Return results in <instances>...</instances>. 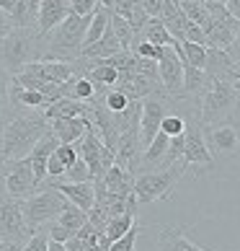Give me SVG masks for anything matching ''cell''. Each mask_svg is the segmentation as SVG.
Masks as SVG:
<instances>
[{
	"instance_id": "30",
	"label": "cell",
	"mask_w": 240,
	"mask_h": 251,
	"mask_svg": "<svg viewBox=\"0 0 240 251\" xmlns=\"http://www.w3.org/2000/svg\"><path fill=\"white\" fill-rule=\"evenodd\" d=\"M181 11L186 13L189 21L199 24L201 29L209 26V11H207V5L201 3V0H181Z\"/></svg>"
},
{
	"instance_id": "17",
	"label": "cell",
	"mask_w": 240,
	"mask_h": 251,
	"mask_svg": "<svg viewBox=\"0 0 240 251\" xmlns=\"http://www.w3.org/2000/svg\"><path fill=\"white\" fill-rule=\"evenodd\" d=\"M23 70L34 73L36 78L47 80V83H65L72 73H75V65L72 62H62V60H36V62H29Z\"/></svg>"
},
{
	"instance_id": "40",
	"label": "cell",
	"mask_w": 240,
	"mask_h": 251,
	"mask_svg": "<svg viewBox=\"0 0 240 251\" xmlns=\"http://www.w3.org/2000/svg\"><path fill=\"white\" fill-rule=\"evenodd\" d=\"M67 3H70V13H78V16L93 13L98 8V0H67Z\"/></svg>"
},
{
	"instance_id": "10",
	"label": "cell",
	"mask_w": 240,
	"mask_h": 251,
	"mask_svg": "<svg viewBox=\"0 0 240 251\" xmlns=\"http://www.w3.org/2000/svg\"><path fill=\"white\" fill-rule=\"evenodd\" d=\"M204 140H207V148L215 158H230L238 153L240 148V132L238 127L225 119V122H215V125H204Z\"/></svg>"
},
{
	"instance_id": "7",
	"label": "cell",
	"mask_w": 240,
	"mask_h": 251,
	"mask_svg": "<svg viewBox=\"0 0 240 251\" xmlns=\"http://www.w3.org/2000/svg\"><path fill=\"white\" fill-rule=\"evenodd\" d=\"M183 135H186V145H183L181 163L186 166V171L196 169V174H204V171L215 169V155L209 153L207 140H204V129H201V122H199V106L186 117Z\"/></svg>"
},
{
	"instance_id": "49",
	"label": "cell",
	"mask_w": 240,
	"mask_h": 251,
	"mask_svg": "<svg viewBox=\"0 0 240 251\" xmlns=\"http://www.w3.org/2000/svg\"><path fill=\"white\" fill-rule=\"evenodd\" d=\"M49 251H67V249H65V244H60V241H49Z\"/></svg>"
},
{
	"instance_id": "1",
	"label": "cell",
	"mask_w": 240,
	"mask_h": 251,
	"mask_svg": "<svg viewBox=\"0 0 240 251\" xmlns=\"http://www.w3.org/2000/svg\"><path fill=\"white\" fill-rule=\"evenodd\" d=\"M49 132V119L44 111L36 109H18L11 114L5 125L3 145H0V158L3 161H18L31 153V148Z\"/></svg>"
},
{
	"instance_id": "43",
	"label": "cell",
	"mask_w": 240,
	"mask_h": 251,
	"mask_svg": "<svg viewBox=\"0 0 240 251\" xmlns=\"http://www.w3.org/2000/svg\"><path fill=\"white\" fill-rule=\"evenodd\" d=\"M8 169H11V161H3V158H0V197H5V181H8Z\"/></svg>"
},
{
	"instance_id": "45",
	"label": "cell",
	"mask_w": 240,
	"mask_h": 251,
	"mask_svg": "<svg viewBox=\"0 0 240 251\" xmlns=\"http://www.w3.org/2000/svg\"><path fill=\"white\" fill-rule=\"evenodd\" d=\"M227 52H230V57L240 65V29H238V34H235V39H233V44H230Z\"/></svg>"
},
{
	"instance_id": "15",
	"label": "cell",
	"mask_w": 240,
	"mask_h": 251,
	"mask_svg": "<svg viewBox=\"0 0 240 251\" xmlns=\"http://www.w3.org/2000/svg\"><path fill=\"white\" fill-rule=\"evenodd\" d=\"M57 145H60V140H57V135H54L52 127H49V132L31 148L29 155H26V158H29L31 171H34V179H36V184H39V187L47 181V161H49V155L54 153V148H57Z\"/></svg>"
},
{
	"instance_id": "21",
	"label": "cell",
	"mask_w": 240,
	"mask_h": 251,
	"mask_svg": "<svg viewBox=\"0 0 240 251\" xmlns=\"http://www.w3.org/2000/svg\"><path fill=\"white\" fill-rule=\"evenodd\" d=\"M47 119H57V117H88L90 114V104L88 101H75V99H67V96H60L57 101L44 109Z\"/></svg>"
},
{
	"instance_id": "47",
	"label": "cell",
	"mask_w": 240,
	"mask_h": 251,
	"mask_svg": "<svg viewBox=\"0 0 240 251\" xmlns=\"http://www.w3.org/2000/svg\"><path fill=\"white\" fill-rule=\"evenodd\" d=\"M13 111L11 109H0V145H3V135H5V125H8V119H11Z\"/></svg>"
},
{
	"instance_id": "12",
	"label": "cell",
	"mask_w": 240,
	"mask_h": 251,
	"mask_svg": "<svg viewBox=\"0 0 240 251\" xmlns=\"http://www.w3.org/2000/svg\"><path fill=\"white\" fill-rule=\"evenodd\" d=\"M39 189V184L34 179V171L29 166V158H18L11 161V169H8V181H5V194L13 200H26Z\"/></svg>"
},
{
	"instance_id": "32",
	"label": "cell",
	"mask_w": 240,
	"mask_h": 251,
	"mask_svg": "<svg viewBox=\"0 0 240 251\" xmlns=\"http://www.w3.org/2000/svg\"><path fill=\"white\" fill-rule=\"evenodd\" d=\"M21 251H49V233H47V228L39 226L36 230H31V236L23 241Z\"/></svg>"
},
{
	"instance_id": "48",
	"label": "cell",
	"mask_w": 240,
	"mask_h": 251,
	"mask_svg": "<svg viewBox=\"0 0 240 251\" xmlns=\"http://www.w3.org/2000/svg\"><path fill=\"white\" fill-rule=\"evenodd\" d=\"M225 8L240 21V0H225Z\"/></svg>"
},
{
	"instance_id": "34",
	"label": "cell",
	"mask_w": 240,
	"mask_h": 251,
	"mask_svg": "<svg viewBox=\"0 0 240 251\" xmlns=\"http://www.w3.org/2000/svg\"><path fill=\"white\" fill-rule=\"evenodd\" d=\"M183 129H186V117H183V114H173V111H168V114L163 117V122H160V132H165L168 137L183 135Z\"/></svg>"
},
{
	"instance_id": "39",
	"label": "cell",
	"mask_w": 240,
	"mask_h": 251,
	"mask_svg": "<svg viewBox=\"0 0 240 251\" xmlns=\"http://www.w3.org/2000/svg\"><path fill=\"white\" fill-rule=\"evenodd\" d=\"M183 39H186V42H196V44H204V47H207V34H204V29H201L199 24H194V21L186 24Z\"/></svg>"
},
{
	"instance_id": "2",
	"label": "cell",
	"mask_w": 240,
	"mask_h": 251,
	"mask_svg": "<svg viewBox=\"0 0 240 251\" xmlns=\"http://www.w3.org/2000/svg\"><path fill=\"white\" fill-rule=\"evenodd\" d=\"M93 13L78 16L70 13L65 21H60L54 29L44 36V54L42 60H62V62H75L83 52V39H86L88 24Z\"/></svg>"
},
{
	"instance_id": "53",
	"label": "cell",
	"mask_w": 240,
	"mask_h": 251,
	"mask_svg": "<svg viewBox=\"0 0 240 251\" xmlns=\"http://www.w3.org/2000/svg\"><path fill=\"white\" fill-rule=\"evenodd\" d=\"M238 68H240V65H238Z\"/></svg>"
},
{
	"instance_id": "37",
	"label": "cell",
	"mask_w": 240,
	"mask_h": 251,
	"mask_svg": "<svg viewBox=\"0 0 240 251\" xmlns=\"http://www.w3.org/2000/svg\"><path fill=\"white\" fill-rule=\"evenodd\" d=\"M44 228H47V233H49V241H60V244H65L67 238H72V236H75L70 228H65L62 223H57V220H49V223H44Z\"/></svg>"
},
{
	"instance_id": "51",
	"label": "cell",
	"mask_w": 240,
	"mask_h": 251,
	"mask_svg": "<svg viewBox=\"0 0 240 251\" xmlns=\"http://www.w3.org/2000/svg\"><path fill=\"white\" fill-rule=\"evenodd\" d=\"M201 3H212V0H201Z\"/></svg>"
},
{
	"instance_id": "20",
	"label": "cell",
	"mask_w": 240,
	"mask_h": 251,
	"mask_svg": "<svg viewBox=\"0 0 240 251\" xmlns=\"http://www.w3.org/2000/svg\"><path fill=\"white\" fill-rule=\"evenodd\" d=\"M49 106V101L44 99L39 91H31V88H23L11 78V111L18 109H36V111H44Z\"/></svg>"
},
{
	"instance_id": "27",
	"label": "cell",
	"mask_w": 240,
	"mask_h": 251,
	"mask_svg": "<svg viewBox=\"0 0 240 251\" xmlns=\"http://www.w3.org/2000/svg\"><path fill=\"white\" fill-rule=\"evenodd\" d=\"M54 220H57V223H62L65 228H70L72 233H78V230H80V228L88 223V212H86V210H80L78 204L67 202V204H65V207L60 210V215L54 218Z\"/></svg>"
},
{
	"instance_id": "23",
	"label": "cell",
	"mask_w": 240,
	"mask_h": 251,
	"mask_svg": "<svg viewBox=\"0 0 240 251\" xmlns=\"http://www.w3.org/2000/svg\"><path fill=\"white\" fill-rule=\"evenodd\" d=\"M119 52H122V44H119L116 34L111 31V26H109L98 42H93L90 47L83 50L80 57H86V60H104V57H111V54H119Z\"/></svg>"
},
{
	"instance_id": "52",
	"label": "cell",
	"mask_w": 240,
	"mask_h": 251,
	"mask_svg": "<svg viewBox=\"0 0 240 251\" xmlns=\"http://www.w3.org/2000/svg\"><path fill=\"white\" fill-rule=\"evenodd\" d=\"M18 251H21V249H18Z\"/></svg>"
},
{
	"instance_id": "3",
	"label": "cell",
	"mask_w": 240,
	"mask_h": 251,
	"mask_svg": "<svg viewBox=\"0 0 240 251\" xmlns=\"http://www.w3.org/2000/svg\"><path fill=\"white\" fill-rule=\"evenodd\" d=\"M42 42L44 39L36 31V26H13L5 36H0V68L16 75L29 62L42 60Z\"/></svg>"
},
{
	"instance_id": "19",
	"label": "cell",
	"mask_w": 240,
	"mask_h": 251,
	"mask_svg": "<svg viewBox=\"0 0 240 251\" xmlns=\"http://www.w3.org/2000/svg\"><path fill=\"white\" fill-rule=\"evenodd\" d=\"M88 122L90 117H57V119H49V127L60 143H78L83 132H86Z\"/></svg>"
},
{
	"instance_id": "36",
	"label": "cell",
	"mask_w": 240,
	"mask_h": 251,
	"mask_svg": "<svg viewBox=\"0 0 240 251\" xmlns=\"http://www.w3.org/2000/svg\"><path fill=\"white\" fill-rule=\"evenodd\" d=\"M54 155H57L60 161H62L65 169H67V166H72V163H75L78 158H80L75 143H60V145H57V151H54Z\"/></svg>"
},
{
	"instance_id": "9",
	"label": "cell",
	"mask_w": 240,
	"mask_h": 251,
	"mask_svg": "<svg viewBox=\"0 0 240 251\" xmlns=\"http://www.w3.org/2000/svg\"><path fill=\"white\" fill-rule=\"evenodd\" d=\"M29 236H31V230L26 226L21 200H13V197H8V194L0 197V241L23 246V241Z\"/></svg>"
},
{
	"instance_id": "31",
	"label": "cell",
	"mask_w": 240,
	"mask_h": 251,
	"mask_svg": "<svg viewBox=\"0 0 240 251\" xmlns=\"http://www.w3.org/2000/svg\"><path fill=\"white\" fill-rule=\"evenodd\" d=\"M101 99H104V104H106V109H109V111H124V109L129 106V96L124 94L122 88H116V86L106 88Z\"/></svg>"
},
{
	"instance_id": "28",
	"label": "cell",
	"mask_w": 240,
	"mask_h": 251,
	"mask_svg": "<svg viewBox=\"0 0 240 251\" xmlns=\"http://www.w3.org/2000/svg\"><path fill=\"white\" fill-rule=\"evenodd\" d=\"M134 223H137V212H122V215L109 218L106 228H104V233H106V238H109V244H111V241H116V238H122L127 230L134 226Z\"/></svg>"
},
{
	"instance_id": "6",
	"label": "cell",
	"mask_w": 240,
	"mask_h": 251,
	"mask_svg": "<svg viewBox=\"0 0 240 251\" xmlns=\"http://www.w3.org/2000/svg\"><path fill=\"white\" fill-rule=\"evenodd\" d=\"M65 204H67L65 194H60L49 181H44L42 187L31 194V197L21 200V210H23V218H26L29 230H36L39 226H44V223L54 220Z\"/></svg>"
},
{
	"instance_id": "26",
	"label": "cell",
	"mask_w": 240,
	"mask_h": 251,
	"mask_svg": "<svg viewBox=\"0 0 240 251\" xmlns=\"http://www.w3.org/2000/svg\"><path fill=\"white\" fill-rule=\"evenodd\" d=\"M11 16L13 26H36V16H39V0H18L13 5Z\"/></svg>"
},
{
	"instance_id": "5",
	"label": "cell",
	"mask_w": 240,
	"mask_h": 251,
	"mask_svg": "<svg viewBox=\"0 0 240 251\" xmlns=\"http://www.w3.org/2000/svg\"><path fill=\"white\" fill-rule=\"evenodd\" d=\"M186 174V166L176 161L168 169H153V171H140L134 174V197L140 204H153L158 200H168L176 192L178 181Z\"/></svg>"
},
{
	"instance_id": "4",
	"label": "cell",
	"mask_w": 240,
	"mask_h": 251,
	"mask_svg": "<svg viewBox=\"0 0 240 251\" xmlns=\"http://www.w3.org/2000/svg\"><path fill=\"white\" fill-rule=\"evenodd\" d=\"M233 114H238V94L230 75L222 78H209L204 94L199 96V122L204 125H215V122H225Z\"/></svg>"
},
{
	"instance_id": "41",
	"label": "cell",
	"mask_w": 240,
	"mask_h": 251,
	"mask_svg": "<svg viewBox=\"0 0 240 251\" xmlns=\"http://www.w3.org/2000/svg\"><path fill=\"white\" fill-rule=\"evenodd\" d=\"M65 249H67V251H101V249H96V246H88L86 241L78 238V236H72V238L65 241Z\"/></svg>"
},
{
	"instance_id": "22",
	"label": "cell",
	"mask_w": 240,
	"mask_h": 251,
	"mask_svg": "<svg viewBox=\"0 0 240 251\" xmlns=\"http://www.w3.org/2000/svg\"><path fill=\"white\" fill-rule=\"evenodd\" d=\"M60 94L67 96V99H75V101H90V99L98 94V91H96V86L86 75L72 73V75L65 80V83H60Z\"/></svg>"
},
{
	"instance_id": "25",
	"label": "cell",
	"mask_w": 240,
	"mask_h": 251,
	"mask_svg": "<svg viewBox=\"0 0 240 251\" xmlns=\"http://www.w3.org/2000/svg\"><path fill=\"white\" fill-rule=\"evenodd\" d=\"M137 36H142V39L153 42V44H158V47H165V44H173V42H176V39L171 36L168 26L163 24V18H160V16L147 18V24H145L142 34H137Z\"/></svg>"
},
{
	"instance_id": "35",
	"label": "cell",
	"mask_w": 240,
	"mask_h": 251,
	"mask_svg": "<svg viewBox=\"0 0 240 251\" xmlns=\"http://www.w3.org/2000/svg\"><path fill=\"white\" fill-rule=\"evenodd\" d=\"M62 179H65V181H93V174H90L88 163L83 161V158H78L72 166H67V169H65Z\"/></svg>"
},
{
	"instance_id": "50",
	"label": "cell",
	"mask_w": 240,
	"mask_h": 251,
	"mask_svg": "<svg viewBox=\"0 0 240 251\" xmlns=\"http://www.w3.org/2000/svg\"><path fill=\"white\" fill-rule=\"evenodd\" d=\"M98 5H104V8H109V11H111V8H114V0H98Z\"/></svg>"
},
{
	"instance_id": "13",
	"label": "cell",
	"mask_w": 240,
	"mask_h": 251,
	"mask_svg": "<svg viewBox=\"0 0 240 251\" xmlns=\"http://www.w3.org/2000/svg\"><path fill=\"white\" fill-rule=\"evenodd\" d=\"M140 161H142V145H140V125H132L119 135L116 143V158L114 163H119L122 169L137 174L140 171Z\"/></svg>"
},
{
	"instance_id": "14",
	"label": "cell",
	"mask_w": 240,
	"mask_h": 251,
	"mask_svg": "<svg viewBox=\"0 0 240 251\" xmlns=\"http://www.w3.org/2000/svg\"><path fill=\"white\" fill-rule=\"evenodd\" d=\"M60 194H65V200L78 204L80 210H90L96 204V184L93 181H65V179H47Z\"/></svg>"
},
{
	"instance_id": "38",
	"label": "cell",
	"mask_w": 240,
	"mask_h": 251,
	"mask_svg": "<svg viewBox=\"0 0 240 251\" xmlns=\"http://www.w3.org/2000/svg\"><path fill=\"white\" fill-rule=\"evenodd\" d=\"M11 73L0 68V109H11Z\"/></svg>"
},
{
	"instance_id": "44",
	"label": "cell",
	"mask_w": 240,
	"mask_h": 251,
	"mask_svg": "<svg viewBox=\"0 0 240 251\" xmlns=\"http://www.w3.org/2000/svg\"><path fill=\"white\" fill-rule=\"evenodd\" d=\"M13 29V21H11V16H8L3 8H0V36H5L8 31Z\"/></svg>"
},
{
	"instance_id": "18",
	"label": "cell",
	"mask_w": 240,
	"mask_h": 251,
	"mask_svg": "<svg viewBox=\"0 0 240 251\" xmlns=\"http://www.w3.org/2000/svg\"><path fill=\"white\" fill-rule=\"evenodd\" d=\"M160 251H212V249H204L199 244H194L189 238V230L186 226H168L160 230Z\"/></svg>"
},
{
	"instance_id": "8",
	"label": "cell",
	"mask_w": 240,
	"mask_h": 251,
	"mask_svg": "<svg viewBox=\"0 0 240 251\" xmlns=\"http://www.w3.org/2000/svg\"><path fill=\"white\" fill-rule=\"evenodd\" d=\"M171 106H173V99L165 96V91H155V94L142 99V111H140V145H142V151L160 132V122L171 111Z\"/></svg>"
},
{
	"instance_id": "24",
	"label": "cell",
	"mask_w": 240,
	"mask_h": 251,
	"mask_svg": "<svg viewBox=\"0 0 240 251\" xmlns=\"http://www.w3.org/2000/svg\"><path fill=\"white\" fill-rule=\"evenodd\" d=\"M109 18H111V11L104 5H98L96 11H93V18H90V24H88V31H86V39H83V50L90 47L93 42H98L101 36H104V31L109 29ZM83 54V52H80Z\"/></svg>"
},
{
	"instance_id": "46",
	"label": "cell",
	"mask_w": 240,
	"mask_h": 251,
	"mask_svg": "<svg viewBox=\"0 0 240 251\" xmlns=\"http://www.w3.org/2000/svg\"><path fill=\"white\" fill-rule=\"evenodd\" d=\"M230 80H233L235 94H238V114H240V68H233V70H230Z\"/></svg>"
},
{
	"instance_id": "42",
	"label": "cell",
	"mask_w": 240,
	"mask_h": 251,
	"mask_svg": "<svg viewBox=\"0 0 240 251\" xmlns=\"http://www.w3.org/2000/svg\"><path fill=\"white\" fill-rule=\"evenodd\" d=\"M140 5L145 8V13L150 18L160 16V11H163V0H140Z\"/></svg>"
},
{
	"instance_id": "29",
	"label": "cell",
	"mask_w": 240,
	"mask_h": 251,
	"mask_svg": "<svg viewBox=\"0 0 240 251\" xmlns=\"http://www.w3.org/2000/svg\"><path fill=\"white\" fill-rule=\"evenodd\" d=\"M109 26H111V31L116 34V39H119V44H122V50H129L132 47V42H134V29L129 26V21L127 18H122L119 13H114L111 11V18H109Z\"/></svg>"
},
{
	"instance_id": "16",
	"label": "cell",
	"mask_w": 240,
	"mask_h": 251,
	"mask_svg": "<svg viewBox=\"0 0 240 251\" xmlns=\"http://www.w3.org/2000/svg\"><path fill=\"white\" fill-rule=\"evenodd\" d=\"M67 16H70L67 0H39V16H36V31H39V36L44 39Z\"/></svg>"
},
{
	"instance_id": "11",
	"label": "cell",
	"mask_w": 240,
	"mask_h": 251,
	"mask_svg": "<svg viewBox=\"0 0 240 251\" xmlns=\"http://www.w3.org/2000/svg\"><path fill=\"white\" fill-rule=\"evenodd\" d=\"M158 78H160V88L165 91V96L181 99V91H183V60L178 57V52L173 50V44H165L160 57H158Z\"/></svg>"
},
{
	"instance_id": "33",
	"label": "cell",
	"mask_w": 240,
	"mask_h": 251,
	"mask_svg": "<svg viewBox=\"0 0 240 251\" xmlns=\"http://www.w3.org/2000/svg\"><path fill=\"white\" fill-rule=\"evenodd\" d=\"M140 233H142V226H137V223H134V226L129 228L122 238H116V241H111V244H109V251H134Z\"/></svg>"
}]
</instances>
